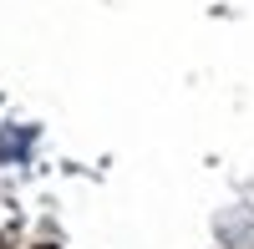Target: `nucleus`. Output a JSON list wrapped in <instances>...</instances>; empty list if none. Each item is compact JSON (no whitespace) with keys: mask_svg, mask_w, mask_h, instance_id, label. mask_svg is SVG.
<instances>
[]
</instances>
